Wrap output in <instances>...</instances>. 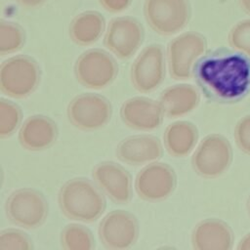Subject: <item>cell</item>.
Wrapping results in <instances>:
<instances>
[{
  "instance_id": "cell-1",
  "label": "cell",
  "mask_w": 250,
  "mask_h": 250,
  "mask_svg": "<svg viewBox=\"0 0 250 250\" xmlns=\"http://www.w3.org/2000/svg\"><path fill=\"white\" fill-rule=\"evenodd\" d=\"M192 75L208 100L235 102L250 88V60L227 49L210 51L195 62Z\"/></svg>"
},
{
  "instance_id": "cell-2",
  "label": "cell",
  "mask_w": 250,
  "mask_h": 250,
  "mask_svg": "<svg viewBox=\"0 0 250 250\" xmlns=\"http://www.w3.org/2000/svg\"><path fill=\"white\" fill-rule=\"evenodd\" d=\"M62 213L68 219L83 223L97 221L105 209L102 189L86 178H73L61 188L58 196Z\"/></svg>"
},
{
  "instance_id": "cell-3",
  "label": "cell",
  "mask_w": 250,
  "mask_h": 250,
  "mask_svg": "<svg viewBox=\"0 0 250 250\" xmlns=\"http://www.w3.org/2000/svg\"><path fill=\"white\" fill-rule=\"evenodd\" d=\"M40 82L37 62L26 55L12 57L0 67V89L5 95L23 99L32 94Z\"/></svg>"
},
{
  "instance_id": "cell-4",
  "label": "cell",
  "mask_w": 250,
  "mask_h": 250,
  "mask_svg": "<svg viewBox=\"0 0 250 250\" xmlns=\"http://www.w3.org/2000/svg\"><path fill=\"white\" fill-rule=\"evenodd\" d=\"M5 211L8 219L23 229H35L45 222L49 205L38 190L22 188L14 190L6 200Z\"/></svg>"
},
{
  "instance_id": "cell-5",
  "label": "cell",
  "mask_w": 250,
  "mask_h": 250,
  "mask_svg": "<svg viewBox=\"0 0 250 250\" xmlns=\"http://www.w3.org/2000/svg\"><path fill=\"white\" fill-rule=\"evenodd\" d=\"M117 73L115 60L101 49H90L82 53L74 64L77 81L89 89L99 90L110 85Z\"/></svg>"
},
{
  "instance_id": "cell-6",
  "label": "cell",
  "mask_w": 250,
  "mask_h": 250,
  "mask_svg": "<svg viewBox=\"0 0 250 250\" xmlns=\"http://www.w3.org/2000/svg\"><path fill=\"white\" fill-rule=\"evenodd\" d=\"M232 150L229 141L222 135L206 136L195 149L191 164L196 174L213 179L221 176L229 167Z\"/></svg>"
},
{
  "instance_id": "cell-7",
  "label": "cell",
  "mask_w": 250,
  "mask_h": 250,
  "mask_svg": "<svg viewBox=\"0 0 250 250\" xmlns=\"http://www.w3.org/2000/svg\"><path fill=\"white\" fill-rule=\"evenodd\" d=\"M112 113L109 101L94 93H83L74 97L67 105L68 121L82 131H94L105 126Z\"/></svg>"
},
{
  "instance_id": "cell-8",
  "label": "cell",
  "mask_w": 250,
  "mask_h": 250,
  "mask_svg": "<svg viewBox=\"0 0 250 250\" xmlns=\"http://www.w3.org/2000/svg\"><path fill=\"white\" fill-rule=\"evenodd\" d=\"M206 46L205 38L197 32H186L174 38L167 49L170 75L176 80L189 78L195 62L204 54Z\"/></svg>"
},
{
  "instance_id": "cell-9",
  "label": "cell",
  "mask_w": 250,
  "mask_h": 250,
  "mask_svg": "<svg viewBox=\"0 0 250 250\" xmlns=\"http://www.w3.org/2000/svg\"><path fill=\"white\" fill-rule=\"evenodd\" d=\"M190 8L188 0H146L145 16L149 26L161 35H172L188 21Z\"/></svg>"
},
{
  "instance_id": "cell-10",
  "label": "cell",
  "mask_w": 250,
  "mask_h": 250,
  "mask_svg": "<svg viewBox=\"0 0 250 250\" xmlns=\"http://www.w3.org/2000/svg\"><path fill=\"white\" fill-rule=\"evenodd\" d=\"M132 85L142 93L158 88L165 77V56L158 44L146 47L136 58L130 72Z\"/></svg>"
},
{
  "instance_id": "cell-11",
  "label": "cell",
  "mask_w": 250,
  "mask_h": 250,
  "mask_svg": "<svg viewBox=\"0 0 250 250\" xmlns=\"http://www.w3.org/2000/svg\"><path fill=\"white\" fill-rule=\"evenodd\" d=\"M139 235L136 217L124 210H113L106 214L99 226V237L107 249L123 250L135 244Z\"/></svg>"
},
{
  "instance_id": "cell-12",
  "label": "cell",
  "mask_w": 250,
  "mask_h": 250,
  "mask_svg": "<svg viewBox=\"0 0 250 250\" xmlns=\"http://www.w3.org/2000/svg\"><path fill=\"white\" fill-rule=\"evenodd\" d=\"M176 184V174L171 166L166 163L152 162L138 173L135 189L142 199L155 202L169 197Z\"/></svg>"
},
{
  "instance_id": "cell-13",
  "label": "cell",
  "mask_w": 250,
  "mask_h": 250,
  "mask_svg": "<svg viewBox=\"0 0 250 250\" xmlns=\"http://www.w3.org/2000/svg\"><path fill=\"white\" fill-rule=\"evenodd\" d=\"M144 39L142 24L131 17L113 19L104 36L105 47L121 60L131 58Z\"/></svg>"
},
{
  "instance_id": "cell-14",
  "label": "cell",
  "mask_w": 250,
  "mask_h": 250,
  "mask_svg": "<svg viewBox=\"0 0 250 250\" xmlns=\"http://www.w3.org/2000/svg\"><path fill=\"white\" fill-rule=\"evenodd\" d=\"M93 178L102 191L117 204H126L132 198V180L121 165L103 161L93 169Z\"/></svg>"
},
{
  "instance_id": "cell-15",
  "label": "cell",
  "mask_w": 250,
  "mask_h": 250,
  "mask_svg": "<svg viewBox=\"0 0 250 250\" xmlns=\"http://www.w3.org/2000/svg\"><path fill=\"white\" fill-rule=\"evenodd\" d=\"M163 110L158 102L134 97L126 100L120 108V117L125 125L139 131H151L158 128L163 120Z\"/></svg>"
},
{
  "instance_id": "cell-16",
  "label": "cell",
  "mask_w": 250,
  "mask_h": 250,
  "mask_svg": "<svg viewBox=\"0 0 250 250\" xmlns=\"http://www.w3.org/2000/svg\"><path fill=\"white\" fill-rule=\"evenodd\" d=\"M118 159L129 165H142L159 159L162 145L152 135H135L123 139L116 147Z\"/></svg>"
},
{
  "instance_id": "cell-17",
  "label": "cell",
  "mask_w": 250,
  "mask_h": 250,
  "mask_svg": "<svg viewBox=\"0 0 250 250\" xmlns=\"http://www.w3.org/2000/svg\"><path fill=\"white\" fill-rule=\"evenodd\" d=\"M58 127L48 116L35 114L27 117L19 131L21 146L31 151L50 147L57 140Z\"/></svg>"
},
{
  "instance_id": "cell-18",
  "label": "cell",
  "mask_w": 250,
  "mask_h": 250,
  "mask_svg": "<svg viewBox=\"0 0 250 250\" xmlns=\"http://www.w3.org/2000/svg\"><path fill=\"white\" fill-rule=\"evenodd\" d=\"M191 241L196 250H229L232 247L233 235L225 222L206 219L195 226Z\"/></svg>"
},
{
  "instance_id": "cell-19",
  "label": "cell",
  "mask_w": 250,
  "mask_h": 250,
  "mask_svg": "<svg viewBox=\"0 0 250 250\" xmlns=\"http://www.w3.org/2000/svg\"><path fill=\"white\" fill-rule=\"evenodd\" d=\"M158 103L164 115L170 118L183 116L192 111L199 103V93L188 84H177L166 88L160 95Z\"/></svg>"
},
{
  "instance_id": "cell-20",
  "label": "cell",
  "mask_w": 250,
  "mask_h": 250,
  "mask_svg": "<svg viewBox=\"0 0 250 250\" xmlns=\"http://www.w3.org/2000/svg\"><path fill=\"white\" fill-rule=\"evenodd\" d=\"M163 138L167 151L172 156L183 157L194 147L198 132L196 127L188 121H176L166 128Z\"/></svg>"
},
{
  "instance_id": "cell-21",
  "label": "cell",
  "mask_w": 250,
  "mask_h": 250,
  "mask_svg": "<svg viewBox=\"0 0 250 250\" xmlns=\"http://www.w3.org/2000/svg\"><path fill=\"white\" fill-rule=\"evenodd\" d=\"M104 29V17L95 11H87L76 16L70 23L69 35L73 42L81 46L96 42Z\"/></svg>"
},
{
  "instance_id": "cell-22",
  "label": "cell",
  "mask_w": 250,
  "mask_h": 250,
  "mask_svg": "<svg viewBox=\"0 0 250 250\" xmlns=\"http://www.w3.org/2000/svg\"><path fill=\"white\" fill-rule=\"evenodd\" d=\"M61 240L62 248L66 250H91L95 247L91 231L78 224L65 226L62 231Z\"/></svg>"
},
{
  "instance_id": "cell-23",
  "label": "cell",
  "mask_w": 250,
  "mask_h": 250,
  "mask_svg": "<svg viewBox=\"0 0 250 250\" xmlns=\"http://www.w3.org/2000/svg\"><path fill=\"white\" fill-rule=\"evenodd\" d=\"M24 44L22 28L14 22L2 21L0 23V54L6 55L17 52Z\"/></svg>"
},
{
  "instance_id": "cell-24",
  "label": "cell",
  "mask_w": 250,
  "mask_h": 250,
  "mask_svg": "<svg viewBox=\"0 0 250 250\" xmlns=\"http://www.w3.org/2000/svg\"><path fill=\"white\" fill-rule=\"evenodd\" d=\"M21 121V110L15 103L0 100V136L6 138L11 136Z\"/></svg>"
},
{
  "instance_id": "cell-25",
  "label": "cell",
  "mask_w": 250,
  "mask_h": 250,
  "mask_svg": "<svg viewBox=\"0 0 250 250\" xmlns=\"http://www.w3.org/2000/svg\"><path fill=\"white\" fill-rule=\"evenodd\" d=\"M32 248V242L29 236L21 230L7 229L0 233L1 250H29Z\"/></svg>"
},
{
  "instance_id": "cell-26",
  "label": "cell",
  "mask_w": 250,
  "mask_h": 250,
  "mask_svg": "<svg viewBox=\"0 0 250 250\" xmlns=\"http://www.w3.org/2000/svg\"><path fill=\"white\" fill-rule=\"evenodd\" d=\"M230 44L250 56V20L237 23L229 34Z\"/></svg>"
},
{
  "instance_id": "cell-27",
  "label": "cell",
  "mask_w": 250,
  "mask_h": 250,
  "mask_svg": "<svg viewBox=\"0 0 250 250\" xmlns=\"http://www.w3.org/2000/svg\"><path fill=\"white\" fill-rule=\"evenodd\" d=\"M234 137L241 150L250 154V115L243 117L236 125Z\"/></svg>"
},
{
  "instance_id": "cell-28",
  "label": "cell",
  "mask_w": 250,
  "mask_h": 250,
  "mask_svg": "<svg viewBox=\"0 0 250 250\" xmlns=\"http://www.w3.org/2000/svg\"><path fill=\"white\" fill-rule=\"evenodd\" d=\"M102 5L109 12L118 13L125 10L131 3V0H100Z\"/></svg>"
},
{
  "instance_id": "cell-29",
  "label": "cell",
  "mask_w": 250,
  "mask_h": 250,
  "mask_svg": "<svg viewBox=\"0 0 250 250\" xmlns=\"http://www.w3.org/2000/svg\"><path fill=\"white\" fill-rule=\"evenodd\" d=\"M16 1H18L21 5L24 7L32 8V7H37L44 4L47 0H16Z\"/></svg>"
},
{
  "instance_id": "cell-30",
  "label": "cell",
  "mask_w": 250,
  "mask_h": 250,
  "mask_svg": "<svg viewBox=\"0 0 250 250\" xmlns=\"http://www.w3.org/2000/svg\"><path fill=\"white\" fill-rule=\"evenodd\" d=\"M239 250H250V233L246 235L240 242L238 246Z\"/></svg>"
},
{
  "instance_id": "cell-31",
  "label": "cell",
  "mask_w": 250,
  "mask_h": 250,
  "mask_svg": "<svg viewBox=\"0 0 250 250\" xmlns=\"http://www.w3.org/2000/svg\"><path fill=\"white\" fill-rule=\"evenodd\" d=\"M243 8L250 14V0H240Z\"/></svg>"
},
{
  "instance_id": "cell-32",
  "label": "cell",
  "mask_w": 250,
  "mask_h": 250,
  "mask_svg": "<svg viewBox=\"0 0 250 250\" xmlns=\"http://www.w3.org/2000/svg\"><path fill=\"white\" fill-rule=\"evenodd\" d=\"M248 208H249V212H250V198H249V202H248Z\"/></svg>"
}]
</instances>
